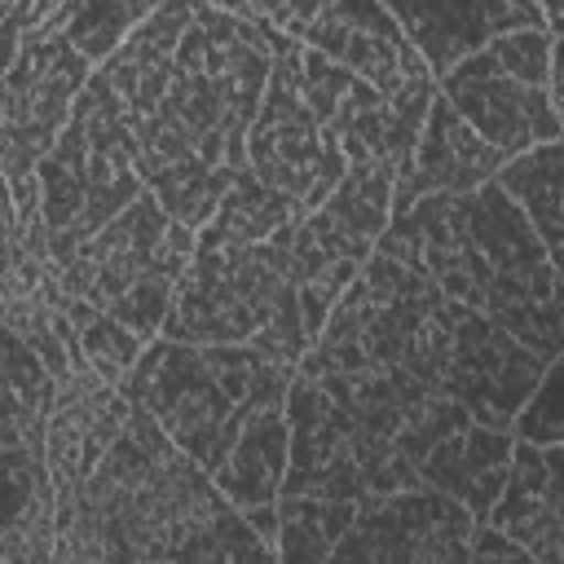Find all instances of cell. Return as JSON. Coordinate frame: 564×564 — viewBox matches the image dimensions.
Returning <instances> with one entry per match:
<instances>
[{
	"instance_id": "cell-22",
	"label": "cell",
	"mask_w": 564,
	"mask_h": 564,
	"mask_svg": "<svg viewBox=\"0 0 564 564\" xmlns=\"http://www.w3.org/2000/svg\"><path fill=\"white\" fill-rule=\"evenodd\" d=\"M511 432L502 427H485V423H463L449 436H441L423 458H419V480L458 498L471 520L480 524L489 502L498 498L502 480H507V463H511Z\"/></svg>"
},
{
	"instance_id": "cell-14",
	"label": "cell",
	"mask_w": 564,
	"mask_h": 564,
	"mask_svg": "<svg viewBox=\"0 0 564 564\" xmlns=\"http://www.w3.org/2000/svg\"><path fill=\"white\" fill-rule=\"evenodd\" d=\"M471 524V511L432 485L366 494L357 498L352 524L335 542L330 560H467Z\"/></svg>"
},
{
	"instance_id": "cell-2",
	"label": "cell",
	"mask_w": 564,
	"mask_h": 564,
	"mask_svg": "<svg viewBox=\"0 0 564 564\" xmlns=\"http://www.w3.org/2000/svg\"><path fill=\"white\" fill-rule=\"evenodd\" d=\"M375 251L423 269L441 295L485 313L533 352L560 357V256L546 251L498 181L414 198L392 212Z\"/></svg>"
},
{
	"instance_id": "cell-4",
	"label": "cell",
	"mask_w": 564,
	"mask_h": 564,
	"mask_svg": "<svg viewBox=\"0 0 564 564\" xmlns=\"http://www.w3.org/2000/svg\"><path fill=\"white\" fill-rule=\"evenodd\" d=\"M295 366L251 344H185L154 335L119 392L141 405L203 471H212L238 432L286 401Z\"/></svg>"
},
{
	"instance_id": "cell-6",
	"label": "cell",
	"mask_w": 564,
	"mask_h": 564,
	"mask_svg": "<svg viewBox=\"0 0 564 564\" xmlns=\"http://www.w3.org/2000/svg\"><path fill=\"white\" fill-rule=\"evenodd\" d=\"M273 62L269 26L212 4H194V18L176 44V70L154 115L216 172L247 167V128L256 119Z\"/></svg>"
},
{
	"instance_id": "cell-25",
	"label": "cell",
	"mask_w": 564,
	"mask_h": 564,
	"mask_svg": "<svg viewBox=\"0 0 564 564\" xmlns=\"http://www.w3.org/2000/svg\"><path fill=\"white\" fill-rule=\"evenodd\" d=\"M291 216H300V207L286 194L269 189L251 167H238L229 189L220 194L216 212L207 216V225L194 238H203V242H264Z\"/></svg>"
},
{
	"instance_id": "cell-15",
	"label": "cell",
	"mask_w": 564,
	"mask_h": 564,
	"mask_svg": "<svg viewBox=\"0 0 564 564\" xmlns=\"http://www.w3.org/2000/svg\"><path fill=\"white\" fill-rule=\"evenodd\" d=\"M555 357L533 352L516 335H507L498 322H489L476 308H458L454 339H449V366L441 388L467 410L471 423L511 432L516 410L542 379V370Z\"/></svg>"
},
{
	"instance_id": "cell-21",
	"label": "cell",
	"mask_w": 564,
	"mask_h": 564,
	"mask_svg": "<svg viewBox=\"0 0 564 564\" xmlns=\"http://www.w3.org/2000/svg\"><path fill=\"white\" fill-rule=\"evenodd\" d=\"M194 4L198 0H163L141 26H132L119 40V48L101 66H93V75L115 93L128 119L150 115L167 93L176 70V44L194 18Z\"/></svg>"
},
{
	"instance_id": "cell-24",
	"label": "cell",
	"mask_w": 564,
	"mask_h": 564,
	"mask_svg": "<svg viewBox=\"0 0 564 564\" xmlns=\"http://www.w3.org/2000/svg\"><path fill=\"white\" fill-rule=\"evenodd\" d=\"M498 189L529 216V225L538 229V238L546 242L551 256H560V234H564V216H560V189H564V150L560 141H538L520 154H511L498 172H494Z\"/></svg>"
},
{
	"instance_id": "cell-1",
	"label": "cell",
	"mask_w": 564,
	"mask_h": 564,
	"mask_svg": "<svg viewBox=\"0 0 564 564\" xmlns=\"http://www.w3.org/2000/svg\"><path fill=\"white\" fill-rule=\"evenodd\" d=\"M269 555L247 516L176 441L128 401L119 436L70 507L53 516V560H242Z\"/></svg>"
},
{
	"instance_id": "cell-5",
	"label": "cell",
	"mask_w": 564,
	"mask_h": 564,
	"mask_svg": "<svg viewBox=\"0 0 564 564\" xmlns=\"http://www.w3.org/2000/svg\"><path fill=\"white\" fill-rule=\"evenodd\" d=\"M163 339L185 344H251L273 361L295 366L308 348L300 322L295 273L282 238L264 242H203L176 278Z\"/></svg>"
},
{
	"instance_id": "cell-34",
	"label": "cell",
	"mask_w": 564,
	"mask_h": 564,
	"mask_svg": "<svg viewBox=\"0 0 564 564\" xmlns=\"http://www.w3.org/2000/svg\"><path fill=\"white\" fill-rule=\"evenodd\" d=\"M203 4L225 9V13H238V18H251V13H247V0H203Z\"/></svg>"
},
{
	"instance_id": "cell-18",
	"label": "cell",
	"mask_w": 564,
	"mask_h": 564,
	"mask_svg": "<svg viewBox=\"0 0 564 564\" xmlns=\"http://www.w3.org/2000/svg\"><path fill=\"white\" fill-rule=\"evenodd\" d=\"M507 163L502 150H494L441 93H432L423 128L414 137L410 159L392 176V212L410 207L423 194H463L485 181Z\"/></svg>"
},
{
	"instance_id": "cell-27",
	"label": "cell",
	"mask_w": 564,
	"mask_h": 564,
	"mask_svg": "<svg viewBox=\"0 0 564 564\" xmlns=\"http://www.w3.org/2000/svg\"><path fill=\"white\" fill-rule=\"evenodd\" d=\"M352 511H357V502L313 498V494H278L273 498V516H278L273 560H300V564L330 560L335 542L352 524Z\"/></svg>"
},
{
	"instance_id": "cell-29",
	"label": "cell",
	"mask_w": 564,
	"mask_h": 564,
	"mask_svg": "<svg viewBox=\"0 0 564 564\" xmlns=\"http://www.w3.org/2000/svg\"><path fill=\"white\" fill-rule=\"evenodd\" d=\"M0 375L9 379V388L35 410V414H48V401H53V370L40 361V352L0 317Z\"/></svg>"
},
{
	"instance_id": "cell-16",
	"label": "cell",
	"mask_w": 564,
	"mask_h": 564,
	"mask_svg": "<svg viewBox=\"0 0 564 564\" xmlns=\"http://www.w3.org/2000/svg\"><path fill=\"white\" fill-rule=\"evenodd\" d=\"M128 419V397L110 388L84 357L57 379L48 414H44V467L53 480L57 511L75 502L106 445L119 436Z\"/></svg>"
},
{
	"instance_id": "cell-32",
	"label": "cell",
	"mask_w": 564,
	"mask_h": 564,
	"mask_svg": "<svg viewBox=\"0 0 564 564\" xmlns=\"http://www.w3.org/2000/svg\"><path fill=\"white\" fill-rule=\"evenodd\" d=\"M467 560H529L524 555V546L520 542H511L502 529H494V524H471V533H467Z\"/></svg>"
},
{
	"instance_id": "cell-35",
	"label": "cell",
	"mask_w": 564,
	"mask_h": 564,
	"mask_svg": "<svg viewBox=\"0 0 564 564\" xmlns=\"http://www.w3.org/2000/svg\"><path fill=\"white\" fill-rule=\"evenodd\" d=\"M13 4H18V0H0V22L9 18V9H13Z\"/></svg>"
},
{
	"instance_id": "cell-10",
	"label": "cell",
	"mask_w": 564,
	"mask_h": 564,
	"mask_svg": "<svg viewBox=\"0 0 564 564\" xmlns=\"http://www.w3.org/2000/svg\"><path fill=\"white\" fill-rule=\"evenodd\" d=\"M546 26H516L436 79V93L507 159L560 141V75Z\"/></svg>"
},
{
	"instance_id": "cell-28",
	"label": "cell",
	"mask_w": 564,
	"mask_h": 564,
	"mask_svg": "<svg viewBox=\"0 0 564 564\" xmlns=\"http://www.w3.org/2000/svg\"><path fill=\"white\" fill-rule=\"evenodd\" d=\"M48 269H57V264H44L22 247V220L13 207V189L0 172V304L22 291H35Z\"/></svg>"
},
{
	"instance_id": "cell-9",
	"label": "cell",
	"mask_w": 564,
	"mask_h": 564,
	"mask_svg": "<svg viewBox=\"0 0 564 564\" xmlns=\"http://www.w3.org/2000/svg\"><path fill=\"white\" fill-rule=\"evenodd\" d=\"M93 66L48 26L22 35L18 53L0 70V172L13 189V207L22 220V247L53 264L44 220H40V185L35 163L57 141L70 119V106Z\"/></svg>"
},
{
	"instance_id": "cell-13",
	"label": "cell",
	"mask_w": 564,
	"mask_h": 564,
	"mask_svg": "<svg viewBox=\"0 0 564 564\" xmlns=\"http://www.w3.org/2000/svg\"><path fill=\"white\" fill-rule=\"evenodd\" d=\"M269 40H273V62H269V79H264L256 119L247 128V167L269 189L286 194L300 212H313L335 189L348 159L304 97L300 40L286 31H273V26H269Z\"/></svg>"
},
{
	"instance_id": "cell-12",
	"label": "cell",
	"mask_w": 564,
	"mask_h": 564,
	"mask_svg": "<svg viewBox=\"0 0 564 564\" xmlns=\"http://www.w3.org/2000/svg\"><path fill=\"white\" fill-rule=\"evenodd\" d=\"M392 176L397 167L388 163H348L335 189L313 212H300L278 229L295 273L308 344L322 330L330 304L357 278L361 260L375 251L383 225L392 220Z\"/></svg>"
},
{
	"instance_id": "cell-7",
	"label": "cell",
	"mask_w": 564,
	"mask_h": 564,
	"mask_svg": "<svg viewBox=\"0 0 564 564\" xmlns=\"http://www.w3.org/2000/svg\"><path fill=\"white\" fill-rule=\"evenodd\" d=\"M132 123L115 93L88 75L66 128L35 163L40 220L53 264L66 260L93 229H101L119 207H128L145 185L132 163Z\"/></svg>"
},
{
	"instance_id": "cell-30",
	"label": "cell",
	"mask_w": 564,
	"mask_h": 564,
	"mask_svg": "<svg viewBox=\"0 0 564 564\" xmlns=\"http://www.w3.org/2000/svg\"><path fill=\"white\" fill-rule=\"evenodd\" d=\"M560 383H564V370H560V357H555L542 370V379L533 383V392L524 397V405L516 410V419H511V436L516 441H529V445H560L564 441Z\"/></svg>"
},
{
	"instance_id": "cell-11",
	"label": "cell",
	"mask_w": 564,
	"mask_h": 564,
	"mask_svg": "<svg viewBox=\"0 0 564 564\" xmlns=\"http://www.w3.org/2000/svg\"><path fill=\"white\" fill-rule=\"evenodd\" d=\"M282 414H286V471L278 494L357 502L366 494L423 485L419 467L383 432L357 423L317 379L300 370L286 383Z\"/></svg>"
},
{
	"instance_id": "cell-8",
	"label": "cell",
	"mask_w": 564,
	"mask_h": 564,
	"mask_svg": "<svg viewBox=\"0 0 564 564\" xmlns=\"http://www.w3.org/2000/svg\"><path fill=\"white\" fill-rule=\"evenodd\" d=\"M189 251L194 229L172 220L159 198L141 189L66 260H57V282L150 344L172 308V291Z\"/></svg>"
},
{
	"instance_id": "cell-31",
	"label": "cell",
	"mask_w": 564,
	"mask_h": 564,
	"mask_svg": "<svg viewBox=\"0 0 564 564\" xmlns=\"http://www.w3.org/2000/svg\"><path fill=\"white\" fill-rule=\"evenodd\" d=\"M330 0H247V13L273 31H286V35H300V26L308 18H317Z\"/></svg>"
},
{
	"instance_id": "cell-20",
	"label": "cell",
	"mask_w": 564,
	"mask_h": 564,
	"mask_svg": "<svg viewBox=\"0 0 564 564\" xmlns=\"http://www.w3.org/2000/svg\"><path fill=\"white\" fill-rule=\"evenodd\" d=\"M379 4L414 44L432 79H441L449 66H458L502 31L546 26L542 9L520 0H379Z\"/></svg>"
},
{
	"instance_id": "cell-26",
	"label": "cell",
	"mask_w": 564,
	"mask_h": 564,
	"mask_svg": "<svg viewBox=\"0 0 564 564\" xmlns=\"http://www.w3.org/2000/svg\"><path fill=\"white\" fill-rule=\"evenodd\" d=\"M163 0H62L40 26L57 31L88 66H101L119 40L141 26Z\"/></svg>"
},
{
	"instance_id": "cell-33",
	"label": "cell",
	"mask_w": 564,
	"mask_h": 564,
	"mask_svg": "<svg viewBox=\"0 0 564 564\" xmlns=\"http://www.w3.org/2000/svg\"><path fill=\"white\" fill-rule=\"evenodd\" d=\"M538 9H542V18H546V31L560 35V0H542Z\"/></svg>"
},
{
	"instance_id": "cell-3",
	"label": "cell",
	"mask_w": 564,
	"mask_h": 564,
	"mask_svg": "<svg viewBox=\"0 0 564 564\" xmlns=\"http://www.w3.org/2000/svg\"><path fill=\"white\" fill-rule=\"evenodd\" d=\"M458 308L441 286L383 251H370L344 295L330 304L322 330L295 361L300 375H335L348 383L388 379L405 401V414L445 392L449 339Z\"/></svg>"
},
{
	"instance_id": "cell-23",
	"label": "cell",
	"mask_w": 564,
	"mask_h": 564,
	"mask_svg": "<svg viewBox=\"0 0 564 564\" xmlns=\"http://www.w3.org/2000/svg\"><path fill=\"white\" fill-rule=\"evenodd\" d=\"M282 471H286V414L282 405H273L238 432L229 454L207 476L238 511H247V507H264L278 498Z\"/></svg>"
},
{
	"instance_id": "cell-19",
	"label": "cell",
	"mask_w": 564,
	"mask_h": 564,
	"mask_svg": "<svg viewBox=\"0 0 564 564\" xmlns=\"http://www.w3.org/2000/svg\"><path fill=\"white\" fill-rule=\"evenodd\" d=\"M485 524L502 529L538 564L564 560V449L511 441V463Z\"/></svg>"
},
{
	"instance_id": "cell-17",
	"label": "cell",
	"mask_w": 564,
	"mask_h": 564,
	"mask_svg": "<svg viewBox=\"0 0 564 564\" xmlns=\"http://www.w3.org/2000/svg\"><path fill=\"white\" fill-rule=\"evenodd\" d=\"M295 40L304 48H317L335 66L361 75L383 97H397L410 79L432 75L379 0H330L317 18L300 26Z\"/></svg>"
}]
</instances>
